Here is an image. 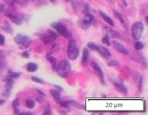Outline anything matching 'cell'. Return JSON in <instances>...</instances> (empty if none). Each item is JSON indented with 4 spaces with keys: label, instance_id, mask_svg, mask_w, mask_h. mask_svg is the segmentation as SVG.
<instances>
[{
    "label": "cell",
    "instance_id": "obj_1",
    "mask_svg": "<svg viewBox=\"0 0 148 115\" xmlns=\"http://www.w3.org/2000/svg\"><path fill=\"white\" fill-rule=\"evenodd\" d=\"M56 70L60 76L65 78L69 75L71 71V65L68 60H62L57 65Z\"/></svg>",
    "mask_w": 148,
    "mask_h": 115
},
{
    "label": "cell",
    "instance_id": "obj_2",
    "mask_svg": "<svg viewBox=\"0 0 148 115\" xmlns=\"http://www.w3.org/2000/svg\"><path fill=\"white\" fill-rule=\"evenodd\" d=\"M143 31H144V24L141 21H137L131 26L132 37L137 41L140 39V37L142 36V34H143Z\"/></svg>",
    "mask_w": 148,
    "mask_h": 115
},
{
    "label": "cell",
    "instance_id": "obj_3",
    "mask_svg": "<svg viewBox=\"0 0 148 115\" xmlns=\"http://www.w3.org/2000/svg\"><path fill=\"white\" fill-rule=\"evenodd\" d=\"M79 49L76 45V43L75 40H70V42L69 43V46H68V56L70 59L75 60L78 58L79 56Z\"/></svg>",
    "mask_w": 148,
    "mask_h": 115
},
{
    "label": "cell",
    "instance_id": "obj_4",
    "mask_svg": "<svg viewBox=\"0 0 148 115\" xmlns=\"http://www.w3.org/2000/svg\"><path fill=\"white\" fill-rule=\"evenodd\" d=\"M51 27L61 35H63L66 38L71 37V33L68 30V29H66L63 24H61L60 22H54L51 24Z\"/></svg>",
    "mask_w": 148,
    "mask_h": 115
},
{
    "label": "cell",
    "instance_id": "obj_5",
    "mask_svg": "<svg viewBox=\"0 0 148 115\" xmlns=\"http://www.w3.org/2000/svg\"><path fill=\"white\" fill-rule=\"evenodd\" d=\"M14 42L17 44H20V45H22L24 47H27L29 44H30V40L29 38L27 36V35H17L15 37H14Z\"/></svg>",
    "mask_w": 148,
    "mask_h": 115
},
{
    "label": "cell",
    "instance_id": "obj_6",
    "mask_svg": "<svg viewBox=\"0 0 148 115\" xmlns=\"http://www.w3.org/2000/svg\"><path fill=\"white\" fill-rule=\"evenodd\" d=\"M92 21H93V16L90 12L89 14H84V19L81 21V25H82V27L84 29H89L90 27V25L92 24Z\"/></svg>",
    "mask_w": 148,
    "mask_h": 115
},
{
    "label": "cell",
    "instance_id": "obj_7",
    "mask_svg": "<svg viewBox=\"0 0 148 115\" xmlns=\"http://www.w3.org/2000/svg\"><path fill=\"white\" fill-rule=\"evenodd\" d=\"M91 67H92V68L94 69V71H95L96 73H97V74H98V76H99V80H100V82H102V84H106V82H105V77H104V73H103V71H102V69L100 68V67L98 65V63H96V62H91Z\"/></svg>",
    "mask_w": 148,
    "mask_h": 115
},
{
    "label": "cell",
    "instance_id": "obj_8",
    "mask_svg": "<svg viewBox=\"0 0 148 115\" xmlns=\"http://www.w3.org/2000/svg\"><path fill=\"white\" fill-rule=\"evenodd\" d=\"M6 16L8 18H10L13 22L17 25H21L23 22V19L21 18V16H20L17 12H6Z\"/></svg>",
    "mask_w": 148,
    "mask_h": 115
},
{
    "label": "cell",
    "instance_id": "obj_9",
    "mask_svg": "<svg viewBox=\"0 0 148 115\" xmlns=\"http://www.w3.org/2000/svg\"><path fill=\"white\" fill-rule=\"evenodd\" d=\"M113 84H114V87L117 89L119 92L123 93L124 95H127L128 94V88L124 85L123 82H119V81H113Z\"/></svg>",
    "mask_w": 148,
    "mask_h": 115
},
{
    "label": "cell",
    "instance_id": "obj_10",
    "mask_svg": "<svg viewBox=\"0 0 148 115\" xmlns=\"http://www.w3.org/2000/svg\"><path fill=\"white\" fill-rule=\"evenodd\" d=\"M114 46L115 47V49L118 50V52L120 53H122V54H124V55H128L129 54V50L128 49L123 46V44H121L120 43L118 42H114Z\"/></svg>",
    "mask_w": 148,
    "mask_h": 115
},
{
    "label": "cell",
    "instance_id": "obj_11",
    "mask_svg": "<svg viewBox=\"0 0 148 115\" xmlns=\"http://www.w3.org/2000/svg\"><path fill=\"white\" fill-rule=\"evenodd\" d=\"M97 52L103 57L105 58H109L111 56V52H109V50L106 48V47H103V46H99V49Z\"/></svg>",
    "mask_w": 148,
    "mask_h": 115
},
{
    "label": "cell",
    "instance_id": "obj_12",
    "mask_svg": "<svg viewBox=\"0 0 148 115\" xmlns=\"http://www.w3.org/2000/svg\"><path fill=\"white\" fill-rule=\"evenodd\" d=\"M99 12L100 14V16L103 18V20L106 22V23H108L110 26H112V27H114V20H113V19L111 18V17H109V16H107L104 12H102V11H99Z\"/></svg>",
    "mask_w": 148,
    "mask_h": 115
},
{
    "label": "cell",
    "instance_id": "obj_13",
    "mask_svg": "<svg viewBox=\"0 0 148 115\" xmlns=\"http://www.w3.org/2000/svg\"><path fill=\"white\" fill-rule=\"evenodd\" d=\"M5 67H6L5 54L3 50H0V71H2Z\"/></svg>",
    "mask_w": 148,
    "mask_h": 115
},
{
    "label": "cell",
    "instance_id": "obj_14",
    "mask_svg": "<svg viewBox=\"0 0 148 115\" xmlns=\"http://www.w3.org/2000/svg\"><path fill=\"white\" fill-rule=\"evenodd\" d=\"M50 93L51 95L54 97L55 101L57 102V103L60 104V102L62 101L61 100V97H60V91H56V89H51L50 91Z\"/></svg>",
    "mask_w": 148,
    "mask_h": 115
},
{
    "label": "cell",
    "instance_id": "obj_15",
    "mask_svg": "<svg viewBox=\"0 0 148 115\" xmlns=\"http://www.w3.org/2000/svg\"><path fill=\"white\" fill-rule=\"evenodd\" d=\"M37 69H38V65L35 62H29L28 64V66H27V70H28L29 72H31V73L36 72Z\"/></svg>",
    "mask_w": 148,
    "mask_h": 115
},
{
    "label": "cell",
    "instance_id": "obj_16",
    "mask_svg": "<svg viewBox=\"0 0 148 115\" xmlns=\"http://www.w3.org/2000/svg\"><path fill=\"white\" fill-rule=\"evenodd\" d=\"M114 15H115V17L120 20V22L122 23V25H123L124 26V28H128V26H127V23H126V21H125V20H124V18L123 17V15L120 14L119 12H116V11H114Z\"/></svg>",
    "mask_w": 148,
    "mask_h": 115
},
{
    "label": "cell",
    "instance_id": "obj_17",
    "mask_svg": "<svg viewBox=\"0 0 148 115\" xmlns=\"http://www.w3.org/2000/svg\"><path fill=\"white\" fill-rule=\"evenodd\" d=\"M89 57H90L89 50L88 49H84V52H83V60H82V63L84 64V65H85V64L88 62Z\"/></svg>",
    "mask_w": 148,
    "mask_h": 115
},
{
    "label": "cell",
    "instance_id": "obj_18",
    "mask_svg": "<svg viewBox=\"0 0 148 115\" xmlns=\"http://www.w3.org/2000/svg\"><path fill=\"white\" fill-rule=\"evenodd\" d=\"M19 103H20L19 99H15V100H13V102H12V108H13V111H14V113L15 114H19L20 113V112L18 110Z\"/></svg>",
    "mask_w": 148,
    "mask_h": 115
},
{
    "label": "cell",
    "instance_id": "obj_19",
    "mask_svg": "<svg viewBox=\"0 0 148 115\" xmlns=\"http://www.w3.org/2000/svg\"><path fill=\"white\" fill-rule=\"evenodd\" d=\"M107 31H108V34H107V35H108L109 37L111 36V37H114V38H120V34L118 33V32H116V31H114V30H112V29H107Z\"/></svg>",
    "mask_w": 148,
    "mask_h": 115
},
{
    "label": "cell",
    "instance_id": "obj_20",
    "mask_svg": "<svg viewBox=\"0 0 148 115\" xmlns=\"http://www.w3.org/2000/svg\"><path fill=\"white\" fill-rule=\"evenodd\" d=\"M9 77L12 78V79H16V78H19L21 76V73H16V72H13L12 70L9 71Z\"/></svg>",
    "mask_w": 148,
    "mask_h": 115
},
{
    "label": "cell",
    "instance_id": "obj_21",
    "mask_svg": "<svg viewBox=\"0 0 148 115\" xmlns=\"http://www.w3.org/2000/svg\"><path fill=\"white\" fill-rule=\"evenodd\" d=\"M35 105H36V103H35V101L33 99H28V100H27V102H26L27 107L29 108V109L34 108L35 107Z\"/></svg>",
    "mask_w": 148,
    "mask_h": 115
},
{
    "label": "cell",
    "instance_id": "obj_22",
    "mask_svg": "<svg viewBox=\"0 0 148 115\" xmlns=\"http://www.w3.org/2000/svg\"><path fill=\"white\" fill-rule=\"evenodd\" d=\"M87 46H88L89 49H90L92 50H96V52H97L98 49H99V45L98 44H95L94 43H89Z\"/></svg>",
    "mask_w": 148,
    "mask_h": 115
},
{
    "label": "cell",
    "instance_id": "obj_23",
    "mask_svg": "<svg viewBox=\"0 0 148 115\" xmlns=\"http://www.w3.org/2000/svg\"><path fill=\"white\" fill-rule=\"evenodd\" d=\"M31 79H32L33 82H37V83H41V84H44L45 83V81L44 80H42L41 78H39V77H36V76H32Z\"/></svg>",
    "mask_w": 148,
    "mask_h": 115
},
{
    "label": "cell",
    "instance_id": "obj_24",
    "mask_svg": "<svg viewBox=\"0 0 148 115\" xmlns=\"http://www.w3.org/2000/svg\"><path fill=\"white\" fill-rule=\"evenodd\" d=\"M48 59L51 62V65L53 66V68L56 69V66H57V60L55 58H53V57H48Z\"/></svg>",
    "mask_w": 148,
    "mask_h": 115
},
{
    "label": "cell",
    "instance_id": "obj_25",
    "mask_svg": "<svg viewBox=\"0 0 148 115\" xmlns=\"http://www.w3.org/2000/svg\"><path fill=\"white\" fill-rule=\"evenodd\" d=\"M102 43L103 44H105L106 45H107V46H109L110 45V42H109V36L108 35H106V36H104L103 38H102Z\"/></svg>",
    "mask_w": 148,
    "mask_h": 115
},
{
    "label": "cell",
    "instance_id": "obj_26",
    "mask_svg": "<svg viewBox=\"0 0 148 115\" xmlns=\"http://www.w3.org/2000/svg\"><path fill=\"white\" fill-rule=\"evenodd\" d=\"M3 29H5V30L6 32H8V33H11V34H12V33L13 32V31H12V29H11V26H10V25H9V24H8L7 22H6V23L5 24V26L3 27Z\"/></svg>",
    "mask_w": 148,
    "mask_h": 115
},
{
    "label": "cell",
    "instance_id": "obj_27",
    "mask_svg": "<svg viewBox=\"0 0 148 115\" xmlns=\"http://www.w3.org/2000/svg\"><path fill=\"white\" fill-rule=\"evenodd\" d=\"M135 49H137V50H142L143 48H144V44H143V43H141V42H136V44H135Z\"/></svg>",
    "mask_w": 148,
    "mask_h": 115
},
{
    "label": "cell",
    "instance_id": "obj_28",
    "mask_svg": "<svg viewBox=\"0 0 148 115\" xmlns=\"http://www.w3.org/2000/svg\"><path fill=\"white\" fill-rule=\"evenodd\" d=\"M108 66L109 67H119L120 64L118 61H115V60H112L108 63Z\"/></svg>",
    "mask_w": 148,
    "mask_h": 115
},
{
    "label": "cell",
    "instance_id": "obj_29",
    "mask_svg": "<svg viewBox=\"0 0 148 115\" xmlns=\"http://www.w3.org/2000/svg\"><path fill=\"white\" fill-rule=\"evenodd\" d=\"M5 44V37L2 34H0V45L4 46Z\"/></svg>",
    "mask_w": 148,
    "mask_h": 115
},
{
    "label": "cell",
    "instance_id": "obj_30",
    "mask_svg": "<svg viewBox=\"0 0 148 115\" xmlns=\"http://www.w3.org/2000/svg\"><path fill=\"white\" fill-rule=\"evenodd\" d=\"M42 39H43L44 43H45V44H48L51 38H50V36H48L47 35H45H45H43V36H42Z\"/></svg>",
    "mask_w": 148,
    "mask_h": 115
},
{
    "label": "cell",
    "instance_id": "obj_31",
    "mask_svg": "<svg viewBox=\"0 0 148 115\" xmlns=\"http://www.w3.org/2000/svg\"><path fill=\"white\" fill-rule=\"evenodd\" d=\"M13 1H14L15 3H17V4H19V5H26L27 4V0H13Z\"/></svg>",
    "mask_w": 148,
    "mask_h": 115
},
{
    "label": "cell",
    "instance_id": "obj_32",
    "mask_svg": "<svg viewBox=\"0 0 148 115\" xmlns=\"http://www.w3.org/2000/svg\"><path fill=\"white\" fill-rule=\"evenodd\" d=\"M22 56H23L24 58H26V59H29V53L28 52H24L22 53Z\"/></svg>",
    "mask_w": 148,
    "mask_h": 115
},
{
    "label": "cell",
    "instance_id": "obj_33",
    "mask_svg": "<svg viewBox=\"0 0 148 115\" xmlns=\"http://www.w3.org/2000/svg\"><path fill=\"white\" fill-rule=\"evenodd\" d=\"M49 33L51 34V37H53V38H56L57 37V35L54 32H51V30H49Z\"/></svg>",
    "mask_w": 148,
    "mask_h": 115
},
{
    "label": "cell",
    "instance_id": "obj_34",
    "mask_svg": "<svg viewBox=\"0 0 148 115\" xmlns=\"http://www.w3.org/2000/svg\"><path fill=\"white\" fill-rule=\"evenodd\" d=\"M44 114H51V110H50V109H48V110H45Z\"/></svg>",
    "mask_w": 148,
    "mask_h": 115
},
{
    "label": "cell",
    "instance_id": "obj_35",
    "mask_svg": "<svg viewBox=\"0 0 148 115\" xmlns=\"http://www.w3.org/2000/svg\"><path fill=\"white\" fill-rule=\"evenodd\" d=\"M20 115H32L33 113H31V112H24V113H19Z\"/></svg>",
    "mask_w": 148,
    "mask_h": 115
},
{
    "label": "cell",
    "instance_id": "obj_36",
    "mask_svg": "<svg viewBox=\"0 0 148 115\" xmlns=\"http://www.w3.org/2000/svg\"><path fill=\"white\" fill-rule=\"evenodd\" d=\"M5 100H4V99H0V105H3V104H5Z\"/></svg>",
    "mask_w": 148,
    "mask_h": 115
},
{
    "label": "cell",
    "instance_id": "obj_37",
    "mask_svg": "<svg viewBox=\"0 0 148 115\" xmlns=\"http://www.w3.org/2000/svg\"><path fill=\"white\" fill-rule=\"evenodd\" d=\"M122 1L123 2V4H124V5H125V6H127V5H128V4H127V2L125 1V0H122Z\"/></svg>",
    "mask_w": 148,
    "mask_h": 115
},
{
    "label": "cell",
    "instance_id": "obj_38",
    "mask_svg": "<svg viewBox=\"0 0 148 115\" xmlns=\"http://www.w3.org/2000/svg\"><path fill=\"white\" fill-rule=\"evenodd\" d=\"M55 87H56L57 88H59V89H60V91H63V88H62L61 87H60V86H57V85H56Z\"/></svg>",
    "mask_w": 148,
    "mask_h": 115
},
{
    "label": "cell",
    "instance_id": "obj_39",
    "mask_svg": "<svg viewBox=\"0 0 148 115\" xmlns=\"http://www.w3.org/2000/svg\"><path fill=\"white\" fill-rule=\"evenodd\" d=\"M51 2H52V3H56V0H50Z\"/></svg>",
    "mask_w": 148,
    "mask_h": 115
},
{
    "label": "cell",
    "instance_id": "obj_40",
    "mask_svg": "<svg viewBox=\"0 0 148 115\" xmlns=\"http://www.w3.org/2000/svg\"><path fill=\"white\" fill-rule=\"evenodd\" d=\"M66 2H70V1H72V0H65Z\"/></svg>",
    "mask_w": 148,
    "mask_h": 115
},
{
    "label": "cell",
    "instance_id": "obj_41",
    "mask_svg": "<svg viewBox=\"0 0 148 115\" xmlns=\"http://www.w3.org/2000/svg\"><path fill=\"white\" fill-rule=\"evenodd\" d=\"M107 1H109V2H111V3H113V0H107Z\"/></svg>",
    "mask_w": 148,
    "mask_h": 115
}]
</instances>
